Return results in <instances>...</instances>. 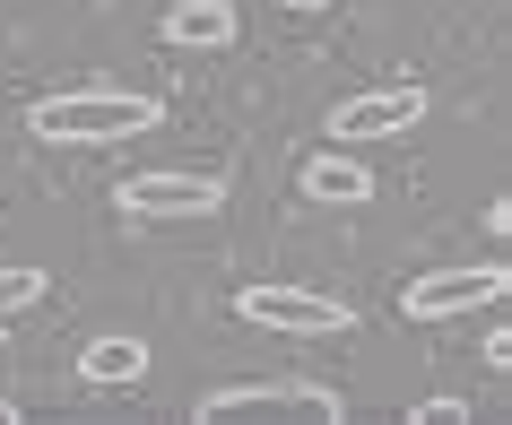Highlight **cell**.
Listing matches in <instances>:
<instances>
[{
  "mask_svg": "<svg viewBox=\"0 0 512 425\" xmlns=\"http://www.w3.org/2000/svg\"><path fill=\"white\" fill-rule=\"evenodd\" d=\"M157 122L165 105L139 87H61V96L27 105V139H44V148H113V139H148Z\"/></svg>",
  "mask_w": 512,
  "mask_h": 425,
  "instance_id": "cell-1",
  "label": "cell"
},
{
  "mask_svg": "<svg viewBox=\"0 0 512 425\" xmlns=\"http://www.w3.org/2000/svg\"><path fill=\"white\" fill-rule=\"evenodd\" d=\"M235 321L278 330V339H339V330H356V304L322 287H287V278H252V287H235Z\"/></svg>",
  "mask_w": 512,
  "mask_h": 425,
  "instance_id": "cell-2",
  "label": "cell"
},
{
  "mask_svg": "<svg viewBox=\"0 0 512 425\" xmlns=\"http://www.w3.org/2000/svg\"><path fill=\"white\" fill-rule=\"evenodd\" d=\"M512 295V269L504 261H478V269H426L400 287V313L408 321H460V313H486Z\"/></svg>",
  "mask_w": 512,
  "mask_h": 425,
  "instance_id": "cell-3",
  "label": "cell"
},
{
  "mask_svg": "<svg viewBox=\"0 0 512 425\" xmlns=\"http://www.w3.org/2000/svg\"><path fill=\"white\" fill-rule=\"evenodd\" d=\"M261 408H304V417H348L330 382H304V373H287V382H217V391H200V399H191V425L261 417Z\"/></svg>",
  "mask_w": 512,
  "mask_h": 425,
  "instance_id": "cell-4",
  "label": "cell"
},
{
  "mask_svg": "<svg viewBox=\"0 0 512 425\" xmlns=\"http://www.w3.org/2000/svg\"><path fill=\"white\" fill-rule=\"evenodd\" d=\"M113 209H131V217H217V209H226V174H191V165H148V174H122Z\"/></svg>",
  "mask_w": 512,
  "mask_h": 425,
  "instance_id": "cell-5",
  "label": "cell"
},
{
  "mask_svg": "<svg viewBox=\"0 0 512 425\" xmlns=\"http://www.w3.org/2000/svg\"><path fill=\"white\" fill-rule=\"evenodd\" d=\"M426 113H434V96L417 79L365 87V96H348V105H330V139H408Z\"/></svg>",
  "mask_w": 512,
  "mask_h": 425,
  "instance_id": "cell-6",
  "label": "cell"
},
{
  "mask_svg": "<svg viewBox=\"0 0 512 425\" xmlns=\"http://www.w3.org/2000/svg\"><path fill=\"white\" fill-rule=\"evenodd\" d=\"M304 200L313 209H365L374 200V165H356V157H339V148H322V157H304Z\"/></svg>",
  "mask_w": 512,
  "mask_h": 425,
  "instance_id": "cell-7",
  "label": "cell"
},
{
  "mask_svg": "<svg viewBox=\"0 0 512 425\" xmlns=\"http://www.w3.org/2000/svg\"><path fill=\"white\" fill-rule=\"evenodd\" d=\"M165 44H183V53H217V44H235V0H174L157 18Z\"/></svg>",
  "mask_w": 512,
  "mask_h": 425,
  "instance_id": "cell-8",
  "label": "cell"
},
{
  "mask_svg": "<svg viewBox=\"0 0 512 425\" xmlns=\"http://www.w3.org/2000/svg\"><path fill=\"white\" fill-rule=\"evenodd\" d=\"M79 382H96V391L148 382V339H131V330H105V339H87V347H79Z\"/></svg>",
  "mask_w": 512,
  "mask_h": 425,
  "instance_id": "cell-9",
  "label": "cell"
},
{
  "mask_svg": "<svg viewBox=\"0 0 512 425\" xmlns=\"http://www.w3.org/2000/svg\"><path fill=\"white\" fill-rule=\"evenodd\" d=\"M44 295H53V269H35V261H9V269H0V321L35 313Z\"/></svg>",
  "mask_w": 512,
  "mask_h": 425,
  "instance_id": "cell-10",
  "label": "cell"
},
{
  "mask_svg": "<svg viewBox=\"0 0 512 425\" xmlns=\"http://www.w3.org/2000/svg\"><path fill=\"white\" fill-rule=\"evenodd\" d=\"M452 417H469V399H417L408 408V425H452Z\"/></svg>",
  "mask_w": 512,
  "mask_h": 425,
  "instance_id": "cell-11",
  "label": "cell"
},
{
  "mask_svg": "<svg viewBox=\"0 0 512 425\" xmlns=\"http://www.w3.org/2000/svg\"><path fill=\"white\" fill-rule=\"evenodd\" d=\"M0 425H18V399H0Z\"/></svg>",
  "mask_w": 512,
  "mask_h": 425,
  "instance_id": "cell-12",
  "label": "cell"
},
{
  "mask_svg": "<svg viewBox=\"0 0 512 425\" xmlns=\"http://www.w3.org/2000/svg\"><path fill=\"white\" fill-rule=\"evenodd\" d=\"M278 9H330V0H278Z\"/></svg>",
  "mask_w": 512,
  "mask_h": 425,
  "instance_id": "cell-13",
  "label": "cell"
}]
</instances>
